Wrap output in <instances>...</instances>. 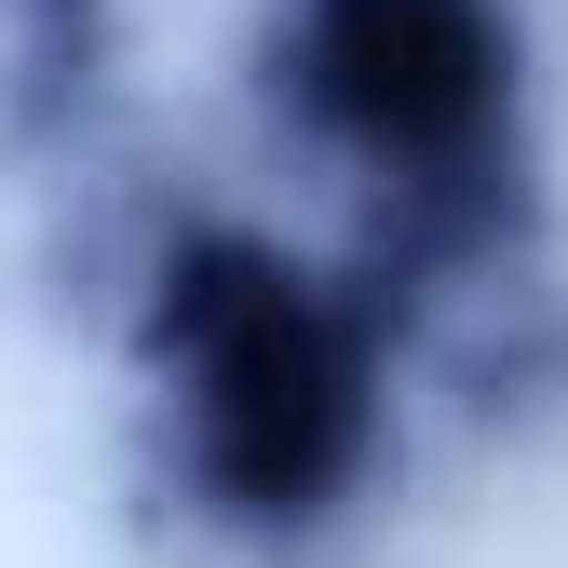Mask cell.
Wrapping results in <instances>:
<instances>
[{"instance_id": "3957f363", "label": "cell", "mask_w": 568, "mask_h": 568, "mask_svg": "<svg viewBox=\"0 0 568 568\" xmlns=\"http://www.w3.org/2000/svg\"><path fill=\"white\" fill-rule=\"evenodd\" d=\"M122 28H135V0H0V135L28 163L95 135L122 82Z\"/></svg>"}, {"instance_id": "6da1fadb", "label": "cell", "mask_w": 568, "mask_h": 568, "mask_svg": "<svg viewBox=\"0 0 568 568\" xmlns=\"http://www.w3.org/2000/svg\"><path fill=\"white\" fill-rule=\"evenodd\" d=\"M406 312L338 244L176 203L122 257V379L150 487L244 568H325L406 447Z\"/></svg>"}, {"instance_id": "7a4b0ae2", "label": "cell", "mask_w": 568, "mask_h": 568, "mask_svg": "<svg viewBox=\"0 0 568 568\" xmlns=\"http://www.w3.org/2000/svg\"><path fill=\"white\" fill-rule=\"evenodd\" d=\"M244 95L338 203V257L406 325L515 298L541 257L528 0H257Z\"/></svg>"}]
</instances>
